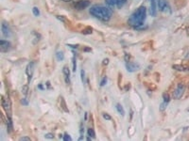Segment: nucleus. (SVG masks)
Here are the masks:
<instances>
[{"instance_id":"2","label":"nucleus","mask_w":189,"mask_h":141,"mask_svg":"<svg viewBox=\"0 0 189 141\" xmlns=\"http://www.w3.org/2000/svg\"><path fill=\"white\" fill-rule=\"evenodd\" d=\"M89 12L95 18L103 22H108L113 15L112 9L103 6H93L90 9Z\"/></svg>"},{"instance_id":"34","label":"nucleus","mask_w":189,"mask_h":141,"mask_svg":"<svg viewBox=\"0 0 189 141\" xmlns=\"http://www.w3.org/2000/svg\"><path fill=\"white\" fill-rule=\"evenodd\" d=\"M38 87H39V89H40L41 90H43V85H39V86H38Z\"/></svg>"},{"instance_id":"4","label":"nucleus","mask_w":189,"mask_h":141,"mask_svg":"<svg viewBox=\"0 0 189 141\" xmlns=\"http://www.w3.org/2000/svg\"><path fill=\"white\" fill-rule=\"evenodd\" d=\"M158 9L162 12L171 14V8L166 0H158Z\"/></svg>"},{"instance_id":"10","label":"nucleus","mask_w":189,"mask_h":141,"mask_svg":"<svg viewBox=\"0 0 189 141\" xmlns=\"http://www.w3.org/2000/svg\"><path fill=\"white\" fill-rule=\"evenodd\" d=\"M12 48V43L8 41L1 40L0 41V50L1 52H7Z\"/></svg>"},{"instance_id":"36","label":"nucleus","mask_w":189,"mask_h":141,"mask_svg":"<svg viewBox=\"0 0 189 141\" xmlns=\"http://www.w3.org/2000/svg\"><path fill=\"white\" fill-rule=\"evenodd\" d=\"M62 1H64V2H69V1H72V0H62Z\"/></svg>"},{"instance_id":"13","label":"nucleus","mask_w":189,"mask_h":141,"mask_svg":"<svg viewBox=\"0 0 189 141\" xmlns=\"http://www.w3.org/2000/svg\"><path fill=\"white\" fill-rule=\"evenodd\" d=\"M61 106H62V110L64 111V112H69V110H68V108H67V106H66V104H65V101H64V99L62 98V97H61Z\"/></svg>"},{"instance_id":"33","label":"nucleus","mask_w":189,"mask_h":141,"mask_svg":"<svg viewBox=\"0 0 189 141\" xmlns=\"http://www.w3.org/2000/svg\"><path fill=\"white\" fill-rule=\"evenodd\" d=\"M45 137H46V138H50V139H52V138H54V135H53L52 134H46V135H45Z\"/></svg>"},{"instance_id":"8","label":"nucleus","mask_w":189,"mask_h":141,"mask_svg":"<svg viewBox=\"0 0 189 141\" xmlns=\"http://www.w3.org/2000/svg\"><path fill=\"white\" fill-rule=\"evenodd\" d=\"M151 1V8H149V13L152 16H156L158 11V0H149Z\"/></svg>"},{"instance_id":"5","label":"nucleus","mask_w":189,"mask_h":141,"mask_svg":"<svg viewBox=\"0 0 189 141\" xmlns=\"http://www.w3.org/2000/svg\"><path fill=\"white\" fill-rule=\"evenodd\" d=\"M185 87L183 84H179L175 90L173 91V98L175 100H180L182 97L185 94Z\"/></svg>"},{"instance_id":"24","label":"nucleus","mask_w":189,"mask_h":141,"mask_svg":"<svg viewBox=\"0 0 189 141\" xmlns=\"http://www.w3.org/2000/svg\"><path fill=\"white\" fill-rule=\"evenodd\" d=\"M163 98H164V102H167V103H168L169 102V95L167 94V93H164L163 94Z\"/></svg>"},{"instance_id":"6","label":"nucleus","mask_w":189,"mask_h":141,"mask_svg":"<svg viewBox=\"0 0 189 141\" xmlns=\"http://www.w3.org/2000/svg\"><path fill=\"white\" fill-rule=\"evenodd\" d=\"M91 5L89 0H79L73 4V7L77 11H82V9H85L86 8H88Z\"/></svg>"},{"instance_id":"28","label":"nucleus","mask_w":189,"mask_h":141,"mask_svg":"<svg viewBox=\"0 0 189 141\" xmlns=\"http://www.w3.org/2000/svg\"><path fill=\"white\" fill-rule=\"evenodd\" d=\"M82 33H83V34H90V33H92V28L91 27H87L85 30L82 31Z\"/></svg>"},{"instance_id":"19","label":"nucleus","mask_w":189,"mask_h":141,"mask_svg":"<svg viewBox=\"0 0 189 141\" xmlns=\"http://www.w3.org/2000/svg\"><path fill=\"white\" fill-rule=\"evenodd\" d=\"M173 69L178 70V71H185V70H186L185 67L181 66V65H174V66H173Z\"/></svg>"},{"instance_id":"32","label":"nucleus","mask_w":189,"mask_h":141,"mask_svg":"<svg viewBox=\"0 0 189 141\" xmlns=\"http://www.w3.org/2000/svg\"><path fill=\"white\" fill-rule=\"evenodd\" d=\"M20 141H30L31 139L30 138V137H21L20 139H19Z\"/></svg>"},{"instance_id":"3","label":"nucleus","mask_w":189,"mask_h":141,"mask_svg":"<svg viewBox=\"0 0 189 141\" xmlns=\"http://www.w3.org/2000/svg\"><path fill=\"white\" fill-rule=\"evenodd\" d=\"M2 107L5 110V112L7 114V117L9 118H12V104L11 101H9L8 98H5L4 96H2Z\"/></svg>"},{"instance_id":"12","label":"nucleus","mask_w":189,"mask_h":141,"mask_svg":"<svg viewBox=\"0 0 189 141\" xmlns=\"http://www.w3.org/2000/svg\"><path fill=\"white\" fill-rule=\"evenodd\" d=\"M126 67H127V71L130 72H134L139 69L138 64H136V63H132V62L127 63V64H126Z\"/></svg>"},{"instance_id":"20","label":"nucleus","mask_w":189,"mask_h":141,"mask_svg":"<svg viewBox=\"0 0 189 141\" xmlns=\"http://www.w3.org/2000/svg\"><path fill=\"white\" fill-rule=\"evenodd\" d=\"M22 92H23V94H25L26 96L28 95V85L23 86V87H22Z\"/></svg>"},{"instance_id":"11","label":"nucleus","mask_w":189,"mask_h":141,"mask_svg":"<svg viewBox=\"0 0 189 141\" xmlns=\"http://www.w3.org/2000/svg\"><path fill=\"white\" fill-rule=\"evenodd\" d=\"M62 74H64V81L67 85L70 84V70L67 66H64L62 68Z\"/></svg>"},{"instance_id":"27","label":"nucleus","mask_w":189,"mask_h":141,"mask_svg":"<svg viewBox=\"0 0 189 141\" xmlns=\"http://www.w3.org/2000/svg\"><path fill=\"white\" fill-rule=\"evenodd\" d=\"M102 116H103V118H104L105 120H112V117H111V116H110L109 114H107V113H103Z\"/></svg>"},{"instance_id":"16","label":"nucleus","mask_w":189,"mask_h":141,"mask_svg":"<svg viewBox=\"0 0 189 141\" xmlns=\"http://www.w3.org/2000/svg\"><path fill=\"white\" fill-rule=\"evenodd\" d=\"M87 135L92 138H95L96 137V133H95V131L94 129H92V128H89L88 130H87Z\"/></svg>"},{"instance_id":"25","label":"nucleus","mask_w":189,"mask_h":141,"mask_svg":"<svg viewBox=\"0 0 189 141\" xmlns=\"http://www.w3.org/2000/svg\"><path fill=\"white\" fill-rule=\"evenodd\" d=\"M62 138H64V141H71L72 140V138H71V137L68 135V134H65L64 137H62Z\"/></svg>"},{"instance_id":"9","label":"nucleus","mask_w":189,"mask_h":141,"mask_svg":"<svg viewBox=\"0 0 189 141\" xmlns=\"http://www.w3.org/2000/svg\"><path fill=\"white\" fill-rule=\"evenodd\" d=\"M1 30H2V34L4 37H9L12 34L11 31V27L8 25L6 22H3L2 25H1Z\"/></svg>"},{"instance_id":"7","label":"nucleus","mask_w":189,"mask_h":141,"mask_svg":"<svg viewBox=\"0 0 189 141\" xmlns=\"http://www.w3.org/2000/svg\"><path fill=\"white\" fill-rule=\"evenodd\" d=\"M33 72H34V62H30L26 68V74L28 76V84L30 83V81L32 79Z\"/></svg>"},{"instance_id":"35","label":"nucleus","mask_w":189,"mask_h":141,"mask_svg":"<svg viewBox=\"0 0 189 141\" xmlns=\"http://www.w3.org/2000/svg\"><path fill=\"white\" fill-rule=\"evenodd\" d=\"M108 63V59H104V61H103V64H107Z\"/></svg>"},{"instance_id":"31","label":"nucleus","mask_w":189,"mask_h":141,"mask_svg":"<svg viewBox=\"0 0 189 141\" xmlns=\"http://www.w3.org/2000/svg\"><path fill=\"white\" fill-rule=\"evenodd\" d=\"M21 102H22V104H23L24 105H28V101L27 100V98H23Z\"/></svg>"},{"instance_id":"30","label":"nucleus","mask_w":189,"mask_h":141,"mask_svg":"<svg viewBox=\"0 0 189 141\" xmlns=\"http://www.w3.org/2000/svg\"><path fill=\"white\" fill-rule=\"evenodd\" d=\"M80 135H81V137H83V133H84V128H83V126H82V124H80Z\"/></svg>"},{"instance_id":"23","label":"nucleus","mask_w":189,"mask_h":141,"mask_svg":"<svg viewBox=\"0 0 189 141\" xmlns=\"http://www.w3.org/2000/svg\"><path fill=\"white\" fill-rule=\"evenodd\" d=\"M73 72H76V70H77V59H76V57L74 56L73 57Z\"/></svg>"},{"instance_id":"22","label":"nucleus","mask_w":189,"mask_h":141,"mask_svg":"<svg viewBox=\"0 0 189 141\" xmlns=\"http://www.w3.org/2000/svg\"><path fill=\"white\" fill-rule=\"evenodd\" d=\"M167 104H168V103H167V102H163V103L161 104V105H160V110H161V111H164V109L167 108Z\"/></svg>"},{"instance_id":"14","label":"nucleus","mask_w":189,"mask_h":141,"mask_svg":"<svg viewBox=\"0 0 189 141\" xmlns=\"http://www.w3.org/2000/svg\"><path fill=\"white\" fill-rule=\"evenodd\" d=\"M115 107H116V110H117V112H118L120 115H122V116L125 115V110H124V108H123L122 105L119 104H117L115 105Z\"/></svg>"},{"instance_id":"26","label":"nucleus","mask_w":189,"mask_h":141,"mask_svg":"<svg viewBox=\"0 0 189 141\" xmlns=\"http://www.w3.org/2000/svg\"><path fill=\"white\" fill-rule=\"evenodd\" d=\"M80 75H81V81H82V83H84V82H85V72H84L83 70L80 71Z\"/></svg>"},{"instance_id":"29","label":"nucleus","mask_w":189,"mask_h":141,"mask_svg":"<svg viewBox=\"0 0 189 141\" xmlns=\"http://www.w3.org/2000/svg\"><path fill=\"white\" fill-rule=\"evenodd\" d=\"M106 83H107V78H106V77H104V78L101 80V82H100V86L103 87V86L106 85Z\"/></svg>"},{"instance_id":"21","label":"nucleus","mask_w":189,"mask_h":141,"mask_svg":"<svg viewBox=\"0 0 189 141\" xmlns=\"http://www.w3.org/2000/svg\"><path fill=\"white\" fill-rule=\"evenodd\" d=\"M32 12H33V14H34L35 16H39V15H40V11H39L37 7H33Z\"/></svg>"},{"instance_id":"15","label":"nucleus","mask_w":189,"mask_h":141,"mask_svg":"<svg viewBox=\"0 0 189 141\" xmlns=\"http://www.w3.org/2000/svg\"><path fill=\"white\" fill-rule=\"evenodd\" d=\"M105 2L109 7H114L117 4V0H105Z\"/></svg>"},{"instance_id":"18","label":"nucleus","mask_w":189,"mask_h":141,"mask_svg":"<svg viewBox=\"0 0 189 141\" xmlns=\"http://www.w3.org/2000/svg\"><path fill=\"white\" fill-rule=\"evenodd\" d=\"M127 2V0H117V4H116V7L117 8H121L123 7L124 5Z\"/></svg>"},{"instance_id":"1","label":"nucleus","mask_w":189,"mask_h":141,"mask_svg":"<svg viewBox=\"0 0 189 141\" xmlns=\"http://www.w3.org/2000/svg\"><path fill=\"white\" fill-rule=\"evenodd\" d=\"M146 18H147V9L144 6H141L130 15L128 20V23L130 26L134 28H139L140 26H143Z\"/></svg>"},{"instance_id":"17","label":"nucleus","mask_w":189,"mask_h":141,"mask_svg":"<svg viewBox=\"0 0 189 141\" xmlns=\"http://www.w3.org/2000/svg\"><path fill=\"white\" fill-rule=\"evenodd\" d=\"M56 57H57V59L59 60V61H62V60H64V53L59 51V52H57L56 53Z\"/></svg>"}]
</instances>
